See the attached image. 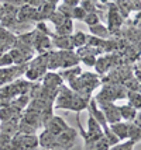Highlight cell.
I'll list each match as a JSON object with an SVG mask.
<instances>
[{
	"label": "cell",
	"mask_w": 141,
	"mask_h": 150,
	"mask_svg": "<svg viewBox=\"0 0 141 150\" xmlns=\"http://www.w3.org/2000/svg\"><path fill=\"white\" fill-rule=\"evenodd\" d=\"M47 65H48V53H40L35 59H33L30 63H28V69L26 72L28 80L31 81H37L41 80L44 77V74L47 72Z\"/></svg>",
	"instance_id": "2"
},
{
	"label": "cell",
	"mask_w": 141,
	"mask_h": 150,
	"mask_svg": "<svg viewBox=\"0 0 141 150\" xmlns=\"http://www.w3.org/2000/svg\"><path fill=\"white\" fill-rule=\"evenodd\" d=\"M16 42V37L13 33H10L9 30H6L4 27L0 25V56H3L7 51H10L14 46Z\"/></svg>",
	"instance_id": "4"
},
{
	"label": "cell",
	"mask_w": 141,
	"mask_h": 150,
	"mask_svg": "<svg viewBox=\"0 0 141 150\" xmlns=\"http://www.w3.org/2000/svg\"><path fill=\"white\" fill-rule=\"evenodd\" d=\"M99 1H102L103 4H109L110 1H113V0H99Z\"/></svg>",
	"instance_id": "11"
},
{
	"label": "cell",
	"mask_w": 141,
	"mask_h": 150,
	"mask_svg": "<svg viewBox=\"0 0 141 150\" xmlns=\"http://www.w3.org/2000/svg\"><path fill=\"white\" fill-rule=\"evenodd\" d=\"M109 126H110V131L113 132V135L119 140L127 139V122H116V124H112Z\"/></svg>",
	"instance_id": "5"
},
{
	"label": "cell",
	"mask_w": 141,
	"mask_h": 150,
	"mask_svg": "<svg viewBox=\"0 0 141 150\" xmlns=\"http://www.w3.org/2000/svg\"><path fill=\"white\" fill-rule=\"evenodd\" d=\"M90 96H82L79 93L72 91L68 87L62 84L59 87L58 96L55 98L54 107L55 108H67V110H72V111H83L86 110L89 101H90Z\"/></svg>",
	"instance_id": "1"
},
{
	"label": "cell",
	"mask_w": 141,
	"mask_h": 150,
	"mask_svg": "<svg viewBox=\"0 0 141 150\" xmlns=\"http://www.w3.org/2000/svg\"><path fill=\"white\" fill-rule=\"evenodd\" d=\"M64 3L68 7H76L79 4V0H64Z\"/></svg>",
	"instance_id": "10"
},
{
	"label": "cell",
	"mask_w": 141,
	"mask_h": 150,
	"mask_svg": "<svg viewBox=\"0 0 141 150\" xmlns=\"http://www.w3.org/2000/svg\"><path fill=\"white\" fill-rule=\"evenodd\" d=\"M86 38H87V35H85V34L81 33V31H78V33H75L74 35H71L74 48H82V46H85L86 45Z\"/></svg>",
	"instance_id": "9"
},
{
	"label": "cell",
	"mask_w": 141,
	"mask_h": 150,
	"mask_svg": "<svg viewBox=\"0 0 141 150\" xmlns=\"http://www.w3.org/2000/svg\"><path fill=\"white\" fill-rule=\"evenodd\" d=\"M90 31L93 34V37H97V38H102V39H106V38H110V33H109L107 27L102 25L100 23L96 24V25H92L89 27Z\"/></svg>",
	"instance_id": "7"
},
{
	"label": "cell",
	"mask_w": 141,
	"mask_h": 150,
	"mask_svg": "<svg viewBox=\"0 0 141 150\" xmlns=\"http://www.w3.org/2000/svg\"><path fill=\"white\" fill-rule=\"evenodd\" d=\"M82 73V69L79 67V66H75V67H72V69H65L64 72H61L59 73V76L62 80H72V79L75 77H78L79 74Z\"/></svg>",
	"instance_id": "8"
},
{
	"label": "cell",
	"mask_w": 141,
	"mask_h": 150,
	"mask_svg": "<svg viewBox=\"0 0 141 150\" xmlns=\"http://www.w3.org/2000/svg\"><path fill=\"white\" fill-rule=\"evenodd\" d=\"M119 110H120V117L124 118V121H127V122H131L133 119L135 118V115L138 114V111L135 110L134 107H131V105H123V107H119Z\"/></svg>",
	"instance_id": "6"
},
{
	"label": "cell",
	"mask_w": 141,
	"mask_h": 150,
	"mask_svg": "<svg viewBox=\"0 0 141 150\" xmlns=\"http://www.w3.org/2000/svg\"><path fill=\"white\" fill-rule=\"evenodd\" d=\"M11 144L14 150H35L38 147V137L19 132L11 137Z\"/></svg>",
	"instance_id": "3"
},
{
	"label": "cell",
	"mask_w": 141,
	"mask_h": 150,
	"mask_svg": "<svg viewBox=\"0 0 141 150\" xmlns=\"http://www.w3.org/2000/svg\"><path fill=\"white\" fill-rule=\"evenodd\" d=\"M1 17H3V7L0 6V20H1Z\"/></svg>",
	"instance_id": "12"
}]
</instances>
